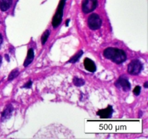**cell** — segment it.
<instances>
[{
  "instance_id": "cell-1",
  "label": "cell",
  "mask_w": 148,
  "mask_h": 139,
  "mask_svg": "<svg viewBox=\"0 0 148 139\" xmlns=\"http://www.w3.org/2000/svg\"><path fill=\"white\" fill-rule=\"evenodd\" d=\"M103 56L116 64H121L126 61L127 55L123 50L117 48L109 47L104 50Z\"/></svg>"
},
{
  "instance_id": "cell-2",
  "label": "cell",
  "mask_w": 148,
  "mask_h": 139,
  "mask_svg": "<svg viewBox=\"0 0 148 139\" xmlns=\"http://www.w3.org/2000/svg\"><path fill=\"white\" fill-rule=\"evenodd\" d=\"M65 0H61L59 2V6H58L57 10H56V14H54L52 20V26L54 28H57L59 25L61 24L62 20V17H63L64 13V8L65 5Z\"/></svg>"
},
{
  "instance_id": "cell-3",
  "label": "cell",
  "mask_w": 148,
  "mask_h": 139,
  "mask_svg": "<svg viewBox=\"0 0 148 139\" xmlns=\"http://www.w3.org/2000/svg\"><path fill=\"white\" fill-rule=\"evenodd\" d=\"M88 27L91 30H98L101 28V25H102V20L98 14L93 13V14H91L88 17Z\"/></svg>"
},
{
  "instance_id": "cell-4",
  "label": "cell",
  "mask_w": 148,
  "mask_h": 139,
  "mask_svg": "<svg viewBox=\"0 0 148 139\" xmlns=\"http://www.w3.org/2000/svg\"><path fill=\"white\" fill-rule=\"evenodd\" d=\"M143 69V63L139 59H134L131 61L128 65V72L131 75H138Z\"/></svg>"
},
{
  "instance_id": "cell-5",
  "label": "cell",
  "mask_w": 148,
  "mask_h": 139,
  "mask_svg": "<svg viewBox=\"0 0 148 139\" xmlns=\"http://www.w3.org/2000/svg\"><path fill=\"white\" fill-rule=\"evenodd\" d=\"M98 7V0H83L82 3V12L85 14L91 12Z\"/></svg>"
},
{
  "instance_id": "cell-6",
  "label": "cell",
  "mask_w": 148,
  "mask_h": 139,
  "mask_svg": "<svg viewBox=\"0 0 148 139\" xmlns=\"http://www.w3.org/2000/svg\"><path fill=\"white\" fill-rule=\"evenodd\" d=\"M115 85L117 88L123 90L124 91H128L131 88V84H130L127 78H126L125 76L120 77L116 81Z\"/></svg>"
},
{
  "instance_id": "cell-7",
  "label": "cell",
  "mask_w": 148,
  "mask_h": 139,
  "mask_svg": "<svg viewBox=\"0 0 148 139\" xmlns=\"http://www.w3.org/2000/svg\"><path fill=\"white\" fill-rule=\"evenodd\" d=\"M113 112H114V109H113L112 107L111 106H108V107H106V109H101L97 112L98 115L100 116L101 118L103 119H107L110 118L112 115Z\"/></svg>"
},
{
  "instance_id": "cell-8",
  "label": "cell",
  "mask_w": 148,
  "mask_h": 139,
  "mask_svg": "<svg viewBox=\"0 0 148 139\" xmlns=\"http://www.w3.org/2000/svg\"><path fill=\"white\" fill-rule=\"evenodd\" d=\"M84 66L85 69L90 72H94L96 71V66L92 60L89 58H85L84 60Z\"/></svg>"
},
{
  "instance_id": "cell-9",
  "label": "cell",
  "mask_w": 148,
  "mask_h": 139,
  "mask_svg": "<svg viewBox=\"0 0 148 139\" xmlns=\"http://www.w3.org/2000/svg\"><path fill=\"white\" fill-rule=\"evenodd\" d=\"M12 111V106L11 104H8V105L5 107V109H4V111H3L2 114H1V121H4V120L10 118V117H11Z\"/></svg>"
},
{
  "instance_id": "cell-10",
  "label": "cell",
  "mask_w": 148,
  "mask_h": 139,
  "mask_svg": "<svg viewBox=\"0 0 148 139\" xmlns=\"http://www.w3.org/2000/svg\"><path fill=\"white\" fill-rule=\"evenodd\" d=\"M12 0H0V10L3 12L8 10L11 7Z\"/></svg>"
},
{
  "instance_id": "cell-11",
  "label": "cell",
  "mask_w": 148,
  "mask_h": 139,
  "mask_svg": "<svg viewBox=\"0 0 148 139\" xmlns=\"http://www.w3.org/2000/svg\"><path fill=\"white\" fill-rule=\"evenodd\" d=\"M34 58V51L33 49H29L28 52H27V57H26L25 60L24 62V67H27L33 60Z\"/></svg>"
},
{
  "instance_id": "cell-12",
  "label": "cell",
  "mask_w": 148,
  "mask_h": 139,
  "mask_svg": "<svg viewBox=\"0 0 148 139\" xmlns=\"http://www.w3.org/2000/svg\"><path fill=\"white\" fill-rule=\"evenodd\" d=\"M82 54H83V52L82 51H79L76 54H75L72 57H71V59L68 61V62H69V63H75V62H77L79 60V59L82 56Z\"/></svg>"
},
{
  "instance_id": "cell-13",
  "label": "cell",
  "mask_w": 148,
  "mask_h": 139,
  "mask_svg": "<svg viewBox=\"0 0 148 139\" xmlns=\"http://www.w3.org/2000/svg\"><path fill=\"white\" fill-rule=\"evenodd\" d=\"M49 36H50V30H46L44 33H43L41 36V43L42 45H44L46 43V41L49 39Z\"/></svg>"
},
{
  "instance_id": "cell-14",
  "label": "cell",
  "mask_w": 148,
  "mask_h": 139,
  "mask_svg": "<svg viewBox=\"0 0 148 139\" xmlns=\"http://www.w3.org/2000/svg\"><path fill=\"white\" fill-rule=\"evenodd\" d=\"M19 75V70H17V69L13 70L11 72H10V75H9L8 81H12V80L14 79L16 77H17V75Z\"/></svg>"
},
{
  "instance_id": "cell-15",
  "label": "cell",
  "mask_w": 148,
  "mask_h": 139,
  "mask_svg": "<svg viewBox=\"0 0 148 139\" xmlns=\"http://www.w3.org/2000/svg\"><path fill=\"white\" fill-rule=\"evenodd\" d=\"M73 83L75 84L76 86H82V85H85V81L81 79V78L75 77L73 79Z\"/></svg>"
},
{
  "instance_id": "cell-16",
  "label": "cell",
  "mask_w": 148,
  "mask_h": 139,
  "mask_svg": "<svg viewBox=\"0 0 148 139\" xmlns=\"http://www.w3.org/2000/svg\"><path fill=\"white\" fill-rule=\"evenodd\" d=\"M140 91H141V87L140 85H137L134 88V89L133 90V93L135 96H139L140 94Z\"/></svg>"
},
{
  "instance_id": "cell-17",
  "label": "cell",
  "mask_w": 148,
  "mask_h": 139,
  "mask_svg": "<svg viewBox=\"0 0 148 139\" xmlns=\"http://www.w3.org/2000/svg\"><path fill=\"white\" fill-rule=\"evenodd\" d=\"M32 83H33V82H32L31 81H29L27 83H26L24 85H23V87H22V88H30V87H31V85H32Z\"/></svg>"
},
{
  "instance_id": "cell-18",
  "label": "cell",
  "mask_w": 148,
  "mask_h": 139,
  "mask_svg": "<svg viewBox=\"0 0 148 139\" xmlns=\"http://www.w3.org/2000/svg\"><path fill=\"white\" fill-rule=\"evenodd\" d=\"M2 42H3V38H2V36H1V34L0 33V46H1Z\"/></svg>"
},
{
  "instance_id": "cell-19",
  "label": "cell",
  "mask_w": 148,
  "mask_h": 139,
  "mask_svg": "<svg viewBox=\"0 0 148 139\" xmlns=\"http://www.w3.org/2000/svg\"><path fill=\"white\" fill-rule=\"evenodd\" d=\"M69 21H70V20H69V19H68V20H66V26L69 25Z\"/></svg>"
},
{
  "instance_id": "cell-20",
  "label": "cell",
  "mask_w": 148,
  "mask_h": 139,
  "mask_svg": "<svg viewBox=\"0 0 148 139\" xmlns=\"http://www.w3.org/2000/svg\"><path fill=\"white\" fill-rule=\"evenodd\" d=\"M144 86H145V88H148V82H145V83Z\"/></svg>"
},
{
  "instance_id": "cell-21",
  "label": "cell",
  "mask_w": 148,
  "mask_h": 139,
  "mask_svg": "<svg viewBox=\"0 0 148 139\" xmlns=\"http://www.w3.org/2000/svg\"><path fill=\"white\" fill-rule=\"evenodd\" d=\"M5 57H6V59H7V62H10V59H9V56L7 54H5Z\"/></svg>"
},
{
  "instance_id": "cell-22",
  "label": "cell",
  "mask_w": 148,
  "mask_h": 139,
  "mask_svg": "<svg viewBox=\"0 0 148 139\" xmlns=\"http://www.w3.org/2000/svg\"><path fill=\"white\" fill-rule=\"evenodd\" d=\"M1 56H0V65H1Z\"/></svg>"
},
{
  "instance_id": "cell-23",
  "label": "cell",
  "mask_w": 148,
  "mask_h": 139,
  "mask_svg": "<svg viewBox=\"0 0 148 139\" xmlns=\"http://www.w3.org/2000/svg\"><path fill=\"white\" fill-rule=\"evenodd\" d=\"M65 1H66V0H65Z\"/></svg>"
}]
</instances>
